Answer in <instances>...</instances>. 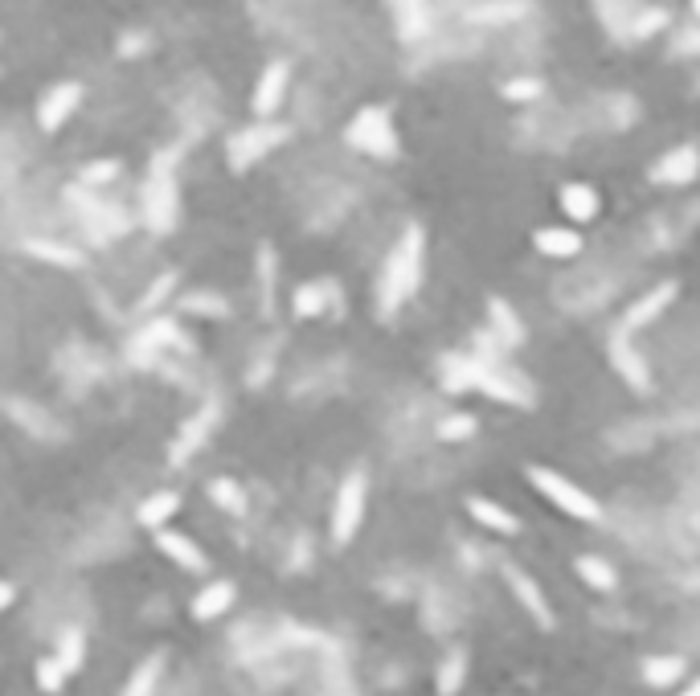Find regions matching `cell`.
Segmentation results:
<instances>
[{
	"mask_svg": "<svg viewBox=\"0 0 700 696\" xmlns=\"http://www.w3.org/2000/svg\"><path fill=\"white\" fill-rule=\"evenodd\" d=\"M422 246H426V238H422L418 226H410L402 234V242L393 246L389 263L381 271V283H377V312L381 316H393L418 291V283H422Z\"/></svg>",
	"mask_w": 700,
	"mask_h": 696,
	"instance_id": "1",
	"label": "cell"
},
{
	"mask_svg": "<svg viewBox=\"0 0 700 696\" xmlns=\"http://www.w3.org/2000/svg\"><path fill=\"white\" fill-rule=\"evenodd\" d=\"M177 213H181V193H177V152H160L152 160V172H148V185H144V217L156 234H168L177 226Z\"/></svg>",
	"mask_w": 700,
	"mask_h": 696,
	"instance_id": "2",
	"label": "cell"
},
{
	"mask_svg": "<svg viewBox=\"0 0 700 696\" xmlns=\"http://www.w3.org/2000/svg\"><path fill=\"white\" fill-rule=\"evenodd\" d=\"M524 475H529V484H533L557 512L570 516V520H586V525L602 520V504H598L582 484L565 480V475H557V471H549V467H529Z\"/></svg>",
	"mask_w": 700,
	"mask_h": 696,
	"instance_id": "3",
	"label": "cell"
},
{
	"mask_svg": "<svg viewBox=\"0 0 700 696\" xmlns=\"http://www.w3.org/2000/svg\"><path fill=\"white\" fill-rule=\"evenodd\" d=\"M365 504H369L365 471H348L340 492H336V504H332V541L336 545H348V541L357 537L361 520H365Z\"/></svg>",
	"mask_w": 700,
	"mask_h": 696,
	"instance_id": "4",
	"label": "cell"
},
{
	"mask_svg": "<svg viewBox=\"0 0 700 696\" xmlns=\"http://www.w3.org/2000/svg\"><path fill=\"white\" fill-rule=\"evenodd\" d=\"M348 144L369 152V156H381V160L398 156V136H393L389 111L385 107H361L357 119L348 123Z\"/></svg>",
	"mask_w": 700,
	"mask_h": 696,
	"instance_id": "5",
	"label": "cell"
},
{
	"mask_svg": "<svg viewBox=\"0 0 700 696\" xmlns=\"http://www.w3.org/2000/svg\"><path fill=\"white\" fill-rule=\"evenodd\" d=\"M291 132L283 123H271V119H258V123H250V127H242V132L230 140V164L242 172V168H250L254 160H262L267 152H275L283 140H287Z\"/></svg>",
	"mask_w": 700,
	"mask_h": 696,
	"instance_id": "6",
	"label": "cell"
},
{
	"mask_svg": "<svg viewBox=\"0 0 700 696\" xmlns=\"http://www.w3.org/2000/svg\"><path fill=\"white\" fill-rule=\"evenodd\" d=\"M78 103H82V86H78L74 78L50 86L46 99L37 103V123H41V132H62V127L74 119Z\"/></svg>",
	"mask_w": 700,
	"mask_h": 696,
	"instance_id": "7",
	"label": "cell"
},
{
	"mask_svg": "<svg viewBox=\"0 0 700 696\" xmlns=\"http://www.w3.org/2000/svg\"><path fill=\"white\" fill-rule=\"evenodd\" d=\"M287 86H291V66L287 62H271L267 70L258 74V86H254V99H250L254 115L271 119L283 107V99H287Z\"/></svg>",
	"mask_w": 700,
	"mask_h": 696,
	"instance_id": "8",
	"label": "cell"
},
{
	"mask_svg": "<svg viewBox=\"0 0 700 696\" xmlns=\"http://www.w3.org/2000/svg\"><path fill=\"white\" fill-rule=\"evenodd\" d=\"M676 291H680V287H676L672 279H668V283H655V287H651L643 299H635L631 308H627V316H623V328H619V332H639V328H647L651 320H660V316L672 308Z\"/></svg>",
	"mask_w": 700,
	"mask_h": 696,
	"instance_id": "9",
	"label": "cell"
},
{
	"mask_svg": "<svg viewBox=\"0 0 700 696\" xmlns=\"http://www.w3.org/2000/svg\"><path fill=\"white\" fill-rule=\"evenodd\" d=\"M152 541H156V549L177 565V570H185V574H201L205 570V549L193 541V537H185V533H172V529H160V533H152Z\"/></svg>",
	"mask_w": 700,
	"mask_h": 696,
	"instance_id": "10",
	"label": "cell"
},
{
	"mask_svg": "<svg viewBox=\"0 0 700 696\" xmlns=\"http://www.w3.org/2000/svg\"><path fill=\"white\" fill-rule=\"evenodd\" d=\"M508 578V586H512V594H516V602L524 606V611H529L545 631H553V606H549V598H545V590L537 586V578H529V574H520V570H508L504 574Z\"/></svg>",
	"mask_w": 700,
	"mask_h": 696,
	"instance_id": "11",
	"label": "cell"
},
{
	"mask_svg": "<svg viewBox=\"0 0 700 696\" xmlns=\"http://www.w3.org/2000/svg\"><path fill=\"white\" fill-rule=\"evenodd\" d=\"M181 336H177V324H172V320H148L136 336H131V344H127V353L131 357H136L140 365H148L156 353H160V348H168V344H177Z\"/></svg>",
	"mask_w": 700,
	"mask_h": 696,
	"instance_id": "12",
	"label": "cell"
},
{
	"mask_svg": "<svg viewBox=\"0 0 700 696\" xmlns=\"http://www.w3.org/2000/svg\"><path fill=\"white\" fill-rule=\"evenodd\" d=\"M610 361H615V369L623 373V381L627 385H635L639 394H647L651 389V373H647V361L631 348V340H627V332H619L615 340H610Z\"/></svg>",
	"mask_w": 700,
	"mask_h": 696,
	"instance_id": "13",
	"label": "cell"
},
{
	"mask_svg": "<svg viewBox=\"0 0 700 696\" xmlns=\"http://www.w3.org/2000/svg\"><path fill=\"white\" fill-rule=\"evenodd\" d=\"M234 582H209L201 594H193V606H189V611H193V619L197 623H213V619H222L226 611H230V606H234Z\"/></svg>",
	"mask_w": 700,
	"mask_h": 696,
	"instance_id": "14",
	"label": "cell"
},
{
	"mask_svg": "<svg viewBox=\"0 0 700 696\" xmlns=\"http://www.w3.org/2000/svg\"><path fill=\"white\" fill-rule=\"evenodd\" d=\"M696 172H700V152L684 144V148L668 152L660 164H655L651 177L660 181V185H688V181H696Z\"/></svg>",
	"mask_w": 700,
	"mask_h": 696,
	"instance_id": "15",
	"label": "cell"
},
{
	"mask_svg": "<svg viewBox=\"0 0 700 696\" xmlns=\"http://www.w3.org/2000/svg\"><path fill=\"white\" fill-rule=\"evenodd\" d=\"M467 512L479 520V529H488V533H504V537L520 533V520H516L508 508H500V504H492V500H484V496H471V500H467Z\"/></svg>",
	"mask_w": 700,
	"mask_h": 696,
	"instance_id": "16",
	"label": "cell"
},
{
	"mask_svg": "<svg viewBox=\"0 0 700 696\" xmlns=\"http://www.w3.org/2000/svg\"><path fill=\"white\" fill-rule=\"evenodd\" d=\"M533 246L549 258H574L582 250V234L570 230V226H545V230L533 234Z\"/></svg>",
	"mask_w": 700,
	"mask_h": 696,
	"instance_id": "17",
	"label": "cell"
},
{
	"mask_svg": "<svg viewBox=\"0 0 700 696\" xmlns=\"http://www.w3.org/2000/svg\"><path fill=\"white\" fill-rule=\"evenodd\" d=\"M561 209H565L570 222H594L602 201H598V193L590 185H565L561 189Z\"/></svg>",
	"mask_w": 700,
	"mask_h": 696,
	"instance_id": "18",
	"label": "cell"
},
{
	"mask_svg": "<svg viewBox=\"0 0 700 696\" xmlns=\"http://www.w3.org/2000/svg\"><path fill=\"white\" fill-rule=\"evenodd\" d=\"M181 512V496L177 492H156V496H148L144 504H140V525L144 529H152V533H160V529H168V520Z\"/></svg>",
	"mask_w": 700,
	"mask_h": 696,
	"instance_id": "19",
	"label": "cell"
},
{
	"mask_svg": "<svg viewBox=\"0 0 700 696\" xmlns=\"http://www.w3.org/2000/svg\"><path fill=\"white\" fill-rule=\"evenodd\" d=\"M160 676H164V656L156 651V656H148L136 672L127 676V684L119 688V696H152L156 692V684H160Z\"/></svg>",
	"mask_w": 700,
	"mask_h": 696,
	"instance_id": "20",
	"label": "cell"
},
{
	"mask_svg": "<svg viewBox=\"0 0 700 696\" xmlns=\"http://www.w3.org/2000/svg\"><path fill=\"white\" fill-rule=\"evenodd\" d=\"M463 680H467V656H463V647H451L447 660L439 664V676H434V688H439V696H455Z\"/></svg>",
	"mask_w": 700,
	"mask_h": 696,
	"instance_id": "21",
	"label": "cell"
},
{
	"mask_svg": "<svg viewBox=\"0 0 700 696\" xmlns=\"http://www.w3.org/2000/svg\"><path fill=\"white\" fill-rule=\"evenodd\" d=\"M578 578L590 586V590H598V594H606V590H615L619 586V578H615V570L602 561V557H594V553H582L578 561Z\"/></svg>",
	"mask_w": 700,
	"mask_h": 696,
	"instance_id": "22",
	"label": "cell"
},
{
	"mask_svg": "<svg viewBox=\"0 0 700 696\" xmlns=\"http://www.w3.org/2000/svg\"><path fill=\"white\" fill-rule=\"evenodd\" d=\"M479 389L492 398V402H508V406H529V394L516 385V381H508V377H500V373H492V369H484V377H479Z\"/></svg>",
	"mask_w": 700,
	"mask_h": 696,
	"instance_id": "23",
	"label": "cell"
},
{
	"mask_svg": "<svg viewBox=\"0 0 700 696\" xmlns=\"http://www.w3.org/2000/svg\"><path fill=\"white\" fill-rule=\"evenodd\" d=\"M54 660L66 668V676H74V672L82 668V660H86V635H82L78 627H66V631L58 635V651H54Z\"/></svg>",
	"mask_w": 700,
	"mask_h": 696,
	"instance_id": "24",
	"label": "cell"
},
{
	"mask_svg": "<svg viewBox=\"0 0 700 696\" xmlns=\"http://www.w3.org/2000/svg\"><path fill=\"white\" fill-rule=\"evenodd\" d=\"M680 672H684V660H676V656H651V660H643V676H647V684H655V688L676 684Z\"/></svg>",
	"mask_w": 700,
	"mask_h": 696,
	"instance_id": "25",
	"label": "cell"
},
{
	"mask_svg": "<svg viewBox=\"0 0 700 696\" xmlns=\"http://www.w3.org/2000/svg\"><path fill=\"white\" fill-rule=\"evenodd\" d=\"M328 287L324 283H303L299 291H295V303H291V308H295V316L299 320H308V316H320L324 308H328Z\"/></svg>",
	"mask_w": 700,
	"mask_h": 696,
	"instance_id": "26",
	"label": "cell"
},
{
	"mask_svg": "<svg viewBox=\"0 0 700 696\" xmlns=\"http://www.w3.org/2000/svg\"><path fill=\"white\" fill-rule=\"evenodd\" d=\"M25 250L46 258V263H54V267H82V254L70 250V246H58V242H25Z\"/></svg>",
	"mask_w": 700,
	"mask_h": 696,
	"instance_id": "27",
	"label": "cell"
},
{
	"mask_svg": "<svg viewBox=\"0 0 700 696\" xmlns=\"http://www.w3.org/2000/svg\"><path fill=\"white\" fill-rule=\"evenodd\" d=\"M66 668L54 660V656H41L37 660V684H41V692H46V696H62L66 692Z\"/></svg>",
	"mask_w": 700,
	"mask_h": 696,
	"instance_id": "28",
	"label": "cell"
},
{
	"mask_svg": "<svg viewBox=\"0 0 700 696\" xmlns=\"http://www.w3.org/2000/svg\"><path fill=\"white\" fill-rule=\"evenodd\" d=\"M520 13H524V0H492V5L471 9V21H479V25H496V21L520 17Z\"/></svg>",
	"mask_w": 700,
	"mask_h": 696,
	"instance_id": "29",
	"label": "cell"
},
{
	"mask_svg": "<svg viewBox=\"0 0 700 696\" xmlns=\"http://www.w3.org/2000/svg\"><path fill=\"white\" fill-rule=\"evenodd\" d=\"M181 308L193 312V316H230V303H226V299H217V295H209V291L185 295V299H181Z\"/></svg>",
	"mask_w": 700,
	"mask_h": 696,
	"instance_id": "30",
	"label": "cell"
},
{
	"mask_svg": "<svg viewBox=\"0 0 700 696\" xmlns=\"http://www.w3.org/2000/svg\"><path fill=\"white\" fill-rule=\"evenodd\" d=\"M475 414H447L443 422H439V439L443 443H463V439H471L475 434Z\"/></svg>",
	"mask_w": 700,
	"mask_h": 696,
	"instance_id": "31",
	"label": "cell"
},
{
	"mask_svg": "<svg viewBox=\"0 0 700 696\" xmlns=\"http://www.w3.org/2000/svg\"><path fill=\"white\" fill-rule=\"evenodd\" d=\"M209 496H213L217 508H226V512H242L246 508V496H242V488L234 480H213L209 484Z\"/></svg>",
	"mask_w": 700,
	"mask_h": 696,
	"instance_id": "32",
	"label": "cell"
},
{
	"mask_svg": "<svg viewBox=\"0 0 700 696\" xmlns=\"http://www.w3.org/2000/svg\"><path fill=\"white\" fill-rule=\"evenodd\" d=\"M393 13H398V25H402V33H406V37L422 33V25H426L422 0H393Z\"/></svg>",
	"mask_w": 700,
	"mask_h": 696,
	"instance_id": "33",
	"label": "cell"
},
{
	"mask_svg": "<svg viewBox=\"0 0 700 696\" xmlns=\"http://www.w3.org/2000/svg\"><path fill=\"white\" fill-rule=\"evenodd\" d=\"M205 426H209V414H201V418L185 422V426H181V439H177V447H172V459H185L193 447H201V439H205Z\"/></svg>",
	"mask_w": 700,
	"mask_h": 696,
	"instance_id": "34",
	"label": "cell"
},
{
	"mask_svg": "<svg viewBox=\"0 0 700 696\" xmlns=\"http://www.w3.org/2000/svg\"><path fill=\"white\" fill-rule=\"evenodd\" d=\"M258 283H262V312H271V295H275V254H271V246L258 250Z\"/></svg>",
	"mask_w": 700,
	"mask_h": 696,
	"instance_id": "35",
	"label": "cell"
},
{
	"mask_svg": "<svg viewBox=\"0 0 700 696\" xmlns=\"http://www.w3.org/2000/svg\"><path fill=\"white\" fill-rule=\"evenodd\" d=\"M119 177V160H95L82 168V185H107Z\"/></svg>",
	"mask_w": 700,
	"mask_h": 696,
	"instance_id": "36",
	"label": "cell"
},
{
	"mask_svg": "<svg viewBox=\"0 0 700 696\" xmlns=\"http://www.w3.org/2000/svg\"><path fill=\"white\" fill-rule=\"evenodd\" d=\"M492 320H496V324L508 332V340H512V344H520V340H524V328H520V320L512 316V308H508V303L492 299Z\"/></svg>",
	"mask_w": 700,
	"mask_h": 696,
	"instance_id": "37",
	"label": "cell"
},
{
	"mask_svg": "<svg viewBox=\"0 0 700 696\" xmlns=\"http://www.w3.org/2000/svg\"><path fill=\"white\" fill-rule=\"evenodd\" d=\"M537 95H541V82H533V78H516L504 86V99H512V103H529Z\"/></svg>",
	"mask_w": 700,
	"mask_h": 696,
	"instance_id": "38",
	"label": "cell"
},
{
	"mask_svg": "<svg viewBox=\"0 0 700 696\" xmlns=\"http://www.w3.org/2000/svg\"><path fill=\"white\" fill-rule=\"evenodd\" d=\"M172 283H177V275H172V271H168L164 279H156V283H152V287L144 291V299H140V312H152L156 303H160V299H164V295L172 291Z\"/></svg>",
	"mask_w": 700,
	"mask_h": 696,
	"instance_id": "39",
	"label": "cell"
},
{
	"mask_svg": "<svg viewBox=\"0 0 700 696\" xmlns=\"http://www.w3.org/2000/svg\"><path fill=\"white\" fill-rule=\"evenodd\" d=\"M668 17L660 13V9H647L643 17H639V25H635V37H647V33H655V29H660Z\"/></svg>",
	"mask_w": 700,
	"mask_h": 696,
	"instance_id": "40",
	"label": "cell"
},
{
	"mask_svg": "<svg viewBox=\"0 0 700 696\" xmlns=\"http://www.w3.org/2000/svg\"><path fill=\"white\" fill-rule=\"evenodd\" d=\"M136 50H144V37H140V33L119 37V54H123V58H127V54H136Z\"/></svg>",
	"mask_w": 700,
	"mask_h": 696,
	"instance_id": "41",
	"label": "cell"
},
{
	"mask_svg": "<svg viewBox=\"0 0 700 696\" xmlns=\"http://www.w3.org/2000/svg\"><path fill=\"white\" fill-rule=\"evenodd\" d=\"M13 598H17V586L13 582H0V611H9Z\"/></svg>",
	"mask_w": 700,
	"mask_h": 696,
	"instance_id": "42",
	"label": "cell"
},
{
	"mask_svg": "<svg viewBox=\"0 0 700 696\" xmlns=\"http://www.w3.org/2000/svg\"><path fill=\"white\" fill-rule=\"evenodd\" d=\"M680 696H700V676H696V680H692V684H688Z\"/></svg>",
	"mask_w": 700,
	"mask_h": 696,
	"instance_id": "43",
	"label": "cell"
},
{
	"mask_svg": "<svg viewBox=\"0 0 700 696\" xmlns=\"http://www.w3.org/2000/svg\"><path fill=\"white\" fill-rule=\"evenodd\" d=\"M692 13H696V17H700V0H692Z\"/></svg>",
	"mask_w": 700,
	"mask_h": 696,
	"instance_id": "44",
	"label": "cell"
}]
</instances>
